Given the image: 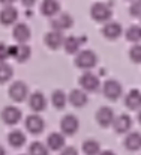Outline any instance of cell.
Returning a JSON list of instances; mask_svg holds the SVG:
<instances>
[{"label":"cell","instance_id":"obj_38","mask_svg":"<svg viewBox=\"0 0 141 155\" xmlns=\"http://www.w3.org/2000/svg\"><path fill=\"white\" fill-rule=\"evenodd\" d=\"M21 155H27V154H21Z\"/></svg>","mask_w":141,"mask_h":155},{"label":"cell","instance_id":"obj_14","mask_svg":"<svg viewBox=\"0 0 141 155\" xmlns=\"http://www.w3.org/2000/svg\"><path fill=\"white\" fill-rule=\"evenodd\" d=\"M114 116H116V114H114L113 108H110L108 105H102V107H99L98 111H96V122H98L99 127L108 128V127H111Z\"/></svg>","mask_w":141,"mask_h":155},{"label":"cell","instance_id":"obj_31","mask_svg":"<svg viewBox=\"0 0 141 155\" xmlns=\"http://www.w3.org/2000/svg\"><path fill=\"white\" fill-rule=\"evenodd\" d=\"M129 14H131L134 18H140V15H141V3H140V0L132 2V5H131V8H129Z\"/></svg>","mask_w":141,"mask_h":155},{"label":"cell","instance_id":"obj_22","mask_svg":"<svg viewBox=\"0 0 141 155\" xmlns=\"http://www.w3.org/2000/svg\"><path fill=\"white\" fill-rule=\"evenodd\" d=\"M26 134L21 131V130H12L9 134H8V143L15 148V149H20L26 145Z\"/></svg>","mask_w":141,"mask_h":155},{"label":"cell","instance_id":"obj_19","mask_svg":"<svg viewBox=\"0 0 141 155\" xmlns=\"http://www.w3.org/2000/svg\"><path fill=\"white\" fill-rule=\"evenodd\" d=\"M68 101L72 104L74 107L81 108V107H84L86 104L89 103V97H87V94H86L83 89L77 87V89H72V91L69 92V95H68Z\"/></svg>","mask_w":141,"mask_h":155},{"label":"cell","instance_id":"obj_16","mask_svg":"<svg viewBox=\"0 0 141 155\" xmlns=\"http://www.w3.org/2000/svg\"><path fill=\"white\" fill-rule=\"evenodd\" d=\"M29 105L33 113H41L47 108V98L41 91H35L29 95Z\"/></svg>","mask_w":141,"mask_h":155},{"label":"cell","instance_id":"obj_4","mask_svg":"<svg viewBox=\"0 0 141 155\" xmlns=\"http://www.w3.org/2000/svg\"><path fill=\"white\" fill-rule=\"evenodd\" d=\"M50 26H51V30H59V32L69 30L74 26V17L69 12H59L57 15L51 18Z\"/></svg>","mask_w":141,"mask_h":155},{"label":"cell","instance_id":"obj_10","mask_svg":"<svg viewBox=\"0 0 141 155\" xmlns=\"http://www.w3.org/2000/svg\"><path fill=\"white\" fill-rule=\"evenodd\" d=\"M0 117H2V120L6 125H17L21 120V117H23V111L17 105H6L2 110Z\"/></svg>","mask_w":141,"mask_h":155},{"label":"cell","instance_id":"obj_23","mask_svg":"<svg viewBox=\"0 0 141 155\" xmlns=\"http://www.w3.org/2000/svg\"><path fill=\"white\" fill-rule=\"evenodd\" d=\"M125 104L131 110H140L141 105V92L138 89H131L126 97H125Z\"/></svg>","mask_w":141,"mask_h":155},{"label":"cell","instance_id":"obj_15","mask_svg":"<svg viewBox=\"0 0 141 155\" xmlns=\"http://www.w3.org/2000/svg\"><path fill=\"white\" fill-rule=\"evenodd\" d=\"M18 20V9L14 5L9 6H3V9L0 11V24L2 26H12L15 24Z\"/></svg>","mask_w":141,"mask_h":155},{"label":"cell","instance_id":"obj_20","mask_svg":"<svg viewBox=\"0 0 141 155\" xmlns=\"http://www.w3.org/2000/svg\"><path fill=\"white\" fill-rule=\"evenodd\" d=\"M60 12V2L59 0H42L41 3V14L44 17L53 18Z\"/></svg>","mask_w":141,"mask_h":155},{"label":"cell","instance_id":"obj_21","mask_svg":"<svg viewBox=\"0 0 141 155\" xmlns=\"http://www.w3.org/2000/svg\"><path fill=\"white\" fill-rule=\"evenodd\" d=\"M48 151H60L65 148V136L62 133H51L47 137Z\"/></svg>","mask_w":141,"mask_h":155},{"label":"cell","instance_id":"obj_32","mask_svg":"<svg viewBox=\"0 0 141 155\" xmlns=\"http://www.w3.org/2000/svg\"><path fill=\"white\" fill-rule=\"evenodd\" d=\"M9 59V45L5 42H0V63L6 62Z\"/></svg>","mask_w":141,"mask_h":155},{"label":"cell","instance_id":"obj_8","mask_svg":"<svg viewBox=\"0 0 141 155\" xmlns=\"http://www.w3.org/2000/svg\"><path fill=\"white\" fill-rule=\"evenodd\" d=\"M60 130L63 136H74L80 130V120L75 114H65L60 120Z\"/></svg>","mask_w":141,"mask_h":155},{"label":"cell","instance_id":"obj_24","mask_svg":"<svg viewBox=\"0 0 141 155\" xmlns=\"http://www.w3.org/2000/svg\"><path fill=\"white\" fill-rule=\"evenodd\" d=\"M125 148L128 151H140L141 148V134L138 131H132L125 137Z\"/></svg>","mask_w":141,"mask_h":155},{"label":"cell","instance_id":"obj_37","mask_svg":"<svg viewBox=\"0 0 141 155\" xmlns=\"http://www.w3.org/2000/svg\"><path fill=\"white\" fill-rule=\"evenodd\" d=\"M0 155H6V151H5V148L0 145Z\"/></svg>","mask_w":141,"mask_h":155},{"label":"cell","instance_id":"obj_9","mask_svg":"<svg viewBox=\"0 0 141 155\" xmlns=\"http://www.w3.org/2000/svg\"><path fill=\"white\" fill-rule=\"evenodd\" d=\"M32 56V48L27 44H15L9 45V59H14L20 63H24Z\"/></svg>","mask_w":141,"mask_h":155},{"label":"cell","instance_id":"obj_7","mask_svg":"<svg viewBox=\"0 0 141 155\" xmlns=\"http://www.w3.org/2000/svg\"><path fill=\"white\" fill-rule=\"evenodd\" d=\"M24 125H26V130H27L30 134H33V136H38V134H41V133L45 130V120L39 116V113H32V114H29V116L26 117Z\"/></svg>","mask_w":141,"mask_h":155},{"label":"cell","instance_id":"obj_18","mask_svg":"<svg viewBox=\"0 0 141 155\" xmlns=\"http://www.w3.org/2000/svg\"><path fill=\"white\" fill-rule=\"evenodd\" d=\"M44 41H45V45H47L48 48H51V50H59V48H62V45H63L65 35H63V32H59V30H50L47 35H45Z\"/></svg>","mask_w":141,"mask_h":155},{"label":"cell","instance_id":"obj_13","mask_svg":"<svg viewBox=\"0 0 141 155\" xmlns=\"http://www.w3.org/2000/svg\"><path fill=\"white\" fill-rule=\"evenodd\" d=\"M122 33H123V27L117 21L110 20V21L104 23V26H102V35L110 41H116L117 38L122 36Z\"/></svg>","mask_w":141,"mask_h":155},{"label":"cell","instance_id":"obj_12","mask_svg":"<svg viewBox=\"0 0 141 155\" xmlns=\"http://www.w3.org/2000/svg\"><path fill=\"white\" fill-rule=\"evenodd\" d=\"M86 42V36H75V35H69V36H65V41H63V48L68 54H77V53L81 50L83 44Z\"/></svg>","mask_w":141,"mask_h":155},{"label":"cell","instance_id":"obj_3","mask_svg":"<svg viewBox=\"0 0 141 155\" xmlns=\"http://www.w3.org/2000/svg\"><path fill=\"white\" fill-rule=\"evenodd\" d=\"M80 83V89H83L86 94H95L101 89V81H99V77L90 72V71H84L78 80Z\"/></svg>","mask_w":141,"mask_h":155},{"label":"cell","instance_id":"obj_26","mask_svg":"<svg viewBox=\"0 0 141 155\" xmlns=\"http://www.w3.org/2000/svg\"><path fill=\"white\" fill-rule=\"evenodd\" d=\"M83 152L84 155H98L101 152V145L98 140L95 139H89L83 143Z\"/></svg>","mask_w":141,"mask_h":155},{"label":"cell","instance_id":"obj_29","mask_svg":"<svg viewBox=\"0 0 141 155\" xmlns=\"http://www.w3.org/2000/svg\"><path fill=\"white\" fill-rule=\"evenodd\" d=\"M27 155H50V151H48V148L44 143H41V142H33V143H30V146H29V154Z\"/></svg>","mask_w":141,"mask_h":155},{"label":"cell","instance_id":"obj_5","mask_svg":"<svg viewBox=\"0 0 141 155\" xmlns=\"http://www.w3.org/2000/svg\"><path fill=\"white\" fill-rule=\"evenodd\" d=\"M102 94H104V97L107 100L117 101L122 97V94H123V87H122L120 81H117L114 78H110V80H107L102 84Z\"/></svg>","mask_w":141,"mask_h":155},{"label":"cell","instance_id":"obj_2","mask_svg":"<svg viewBox=\"0 0 141 155\" xmlns=\"http://www.w3.org/2000/svg\"><path fill=\"white\" fill-rule=\"evenodd\" d=\"M75 66L83 69V71H90L93 69L98 63V56L93 50H80L75 54V60H74Z\"/></svg>","mask_w":141,"mask_h":155},{"label":"cell","instance_id":"obj_36","mask_svg":"<svg viewBox=\"0 0 141 155\" xmlns=\"http://www.w3.org/2000/svg\"><path fill=\"white\" fill-rule=\"evenodd\" d=\"M98 155H116V152H113V151H110V149H105V151H101Z\"/></svg>","mask_w":141,"mask_h":155},{"label":"cell","instance_id":"obj_27","mask_svg":"<svg viewBox=\"0 0 141 155\" xmlns=\"http://www.w3.org/2000/svg\"><path fill=\"white\" fill-rule=\"evenodd\" d=\"M126 39L134 42V44H140V39H141V27L138 24H132L128 27L126 33H125Z\"/></svg>","mask_w":141,"mask_h":155},{"label":"cell","instance_id":"obj_34","mask_svg":"<svg viewBox=\"0 0 141 155\" xmlns=\"http://www.w3.org/2000/svg\"><path fill=\"white\" fill-rule=\"evenodd\" d=\"M21 3H23L26 8H32V6L36 3V0H21Z\"/></svg>","mask_w":141,"mask_h":155},{"label":"cell","instance_id":"obj_17","mask_svg":"<svg viewBox=\"0 0 141 155\" xmlns=\"http://www.w3.org/2000/svg\"><path fill=\"white\" fill-rule=\"evenodd\" d=\"M111 125H113V128L116 130V133H119V134H126V133L131 130V127H132V119H131L129 114L122 113V114H119V116H114Z\"/></svg>","mask_w":141,"mask_h":155},{"label":"cell","instance_id":"obj_30","mask_svg":"<svg viewBox=\"0 0 141 155\" xmlns=\"http://www.w3.org/2000/svg\"><path fill=\"white\" fill-rule=\"evenodd\" d=\"M129 59L134 63L140 65V62H141V45L140 44H134L131 47V50H129Z\"/></svg>","mask_w":141,"mask_h":155},{"label":"cell","instance_id":"obj_28","mask_svg":"<svg viewBox=\"0 0 141 155\" xmlns=\"http://www.w3.org/2000/svg\"><path fill=\"white\" fill-rule=\"evenodd\" d=\"M12 75H14V68L8 62L0 63V84L8 83L12 78Z\"/></svg>","mask_w":141,"mask_h":155},{"label":"cell","instance_id":"obj_11","mask_svg":"<svg viewBox=\"0 0 141 155\" xmlns=\"http://www.w3.org/2000/svg\"><path fill=\"white\" fill-rule=\"evenodd\" d=\"M12 36L17 41V44H27L32 38V30L26 23H15L12 29Z\"/></svg>","mask_w":141,"mask_h":155},{"label":"cell","instance_id":"obj_35","mask_svg":"<svg viewBox=\"0 0 141 155\" xmlns=\"http://www.w3.org/2000/svg\"><path fill=\"white\" fill-rule=\"evenodd\" d=\"M17 0H0V3L3 5V6H9V5H14Z\"/></svg>","mask_w":141,"mask_h":155},{"label":"cell","instance_id":"obj_25","mask_svg":"<svg viewBox=\"0 0 141 155\" xmlns=\"http://www.w3.org/2000/svg\"><path fill=\"white\" fill-rule=\"evenodd\" d=\"M51 104L57 108V110H62L66 107L68 104V95L65 91L62 89H56L53 94H51Z\"/></svg>","mask_w":141,"mask_h":155},{"label":"cell","instance_id":"obj_6","mask_svg":"<svg viewBox=\"0 0 141 155\" xmlns=\"http://www.w3.org/2000/svg\"><path fill=\"white\" fill-rule=\"evenodd\" d=\"M8 95H9V98L14 103H23L29 97V87H27V84L23 80H17V81H14L9 86Z\"/></svg>","mask_w":141,"mask_h":155},{"label":"cell","instance_id":"obj_1","mask_svg":"<svg viewBox=\"0 0 141 155\" xmlns=\"http://www.w3.org/2000/svg\"><path fill=\"white\" fill-rule=\"evenodd\" d=\"M90 17L96 23H107L113 17V3L96 2L90 6Z\"/></svg>","mask_w":141,"mask_h":155},{"label":"cell","instance_id":"obj_33","mask_svg":"<svg viewBox=\"0 0 141 155\" xmlns=\"http://www.w3.org/2000/svg\"><path fill=\"white\" fill-rule=\"evenodd\" d=\"M62 152L60 155H78V151L74 148V146H65L63 149H60Z\"/></svg>","mask_w":141,"mask_h":155}]
</instances>
